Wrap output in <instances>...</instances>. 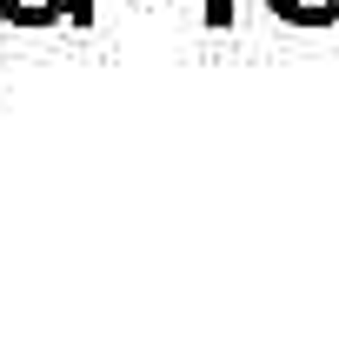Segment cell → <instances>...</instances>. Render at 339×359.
<instances>
[{
  "instance_id": "obj_1",
  "label": "cell",
  "mask_w": 339,
  "mask_h": 359,
  "mask_svg": "<svg viewBox=\"0 0 339 359\" xmlns=\"http://www.w3.org/2000/svg\"><path fill=\"white\" fill-rule=\"evenodd\" d=\"M207 27H233V0H207Z\"/></svg>"
}]
</instances>
